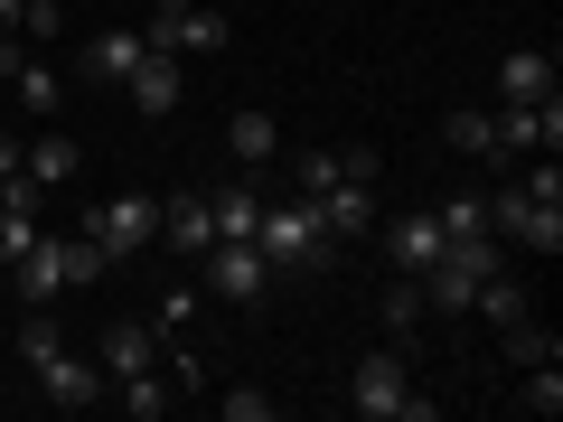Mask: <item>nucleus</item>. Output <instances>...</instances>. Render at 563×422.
<instances>
[{
    "mask_svg": "<svg viewBox=\"0 0 563 422\" xmlns=\"http://www.w3.org/2000/svg\"><path fill=\"white\" fill-rule=\"evenodd\" d=\"M254 254L273 263V273H320V263H329L320 207H310V198H291V207H263V225H254Z\"/></svg>",
    "mask_w": 563,
    "mask_h": 422,
    "instance_id": "1",
    "label": "nucleus"
},
{
    "mask_svg": "<svg viewBox=\"0 0 563 422\" xmlns=\"http://www.w3.org/2000/svg\"><path fill=\"white\" fill-rule=\"evenodd\" d=\"M347 413H366V422H432L442 403L413 395V385H404V366L376 347V357H357V376H347Z\"/></svg>",
    "mask_w": 563,
    "mask_h": 422,
    "instance_id": "2",
    "label": "nucleus"
},
{
    "mask_svg": "<svg viewBox=\"0 0 563 422\" xmlns=\"http://www.w3.org/2000/svg\"><path fill=\"white\" fill-rule=\"evenodd\" d=\"M376 151H347V179L329 188L320 198V235H366V225H376Z\"/></svg>",
    "mask_w": 563,
    "mask_h": 422,
    "instance_id": "3",
    "label": "nucleus"
},
{
    "mask_svg": "<svg viewBox=\"0 0 563 422\" xmlns=\"http://www.w3.org/2000/svg\"><path fill=\"white\" fill-rule=\"evenodd\" d=\"M85 235L103 244V254H132V244H161V198L151 188H122L113 207H95V225Z\"/></svg>",
    "mask_w": 563,
    "mask_h": 422,
    "instance_id": "4",
    "label": "nucleus"
},
{
    "mask_svg": "<svg viewBox=\"0 0 563 422\" xmlns=\"http://www.w3.org/2000/svg\"><path fill=\"white\" fill-rule=\"evenodd\" d=\"M198 263H207V291H217V301H263V291H273V263H263L254 244H235V235H217Z\"/></svg>",
    "mask_w": 563,
    "mask_h": 422,
    "instance_id": "5",
    "label": "nucleus"
},
{
    "mask_svg": "<svg viewBox=\"0 0 563 422\" xmlns=\"http://www.w3.org/2000/svg\"><path fill=\"white\" fill-rule=\"evenodd\" d=\"M488 235H517V244H536V254H554V244H563V207L507 188V198H488Z\"/></svg>",
    "mask_w": 563,
    "mask_h": 422,
    "instance_id": "6",
    "label": "nucleus"
},
{
    "mask_svg": "<svg viewBox=\"0 0 563 422\" xmlns=\"http://www.w3.org/2000/svg\"><path fill=\"white\" fill-rule=\"evenodd\" d=\"M563 141V103H498V160H526V151H554Z\"/></svg>",
    "mask_w": 563,
    "mask_h": 422,
    "instance_id": "7",
    "label": "nucleus"
},
{
    "mask_svg": "<svg viewBox=\"0 0 563 422\" xmlns=\"http://www.w3.org/2000/svg\"><path fill=\"white\" fill-rule=\"evenodd\" d=\"M141 38L169 47V57H179V47H188V57H217V47H225V20L207 10V0H188V10H161V20L141 29Z\"/></svg>",
    "mask_w": 563,
    "mask_h": 422,
    "instance_id": "8",
    "label": "nucleus"
},
{
    "mask_svg": "<svg viewBox=\"0 0 563 422\" xmlns=\"http://www.w3.org/2000/svg\"><path fill=\"white\" fill-rule=\"evenodd\" d=\"M122 95H132V113L169 122V113H179V57H169V47H151V57H141L132 76H122Z\"/></svg>",
    "mask_w": 563,
    "mask_h": 422,
    "instance_id": "9",
    "label": "nucleus"
},
{
    "mask_svg": "<svg viewBox=\"0 0 563 422\" xmlns=\"http://www.w3.org/2000/svg\"><path fill=\"white\" fill-rule=\"evenodd\" d=\"M29 376H38V395H47V403H66V413L103 395V366H95V357H76V347H57V357L29 366Z\"/></svg>",
    "mask_w": 563,
    "mask_h": 422,
    "instance_id": "10",
    "label": "nucleus"
},
{
    "mask_svg": "<svg viewBox=\"0 0 563 422\" xmlns=\"http://www.w3.org/2000/svg\"><path fill=\"white\" fill-rule=\"evenodd\" d=\"M554 95V57L544 47H507L498 57V103H544Z\"/></svg>",
    "mask_w": 563,
    "mask_h": 422,
    "instance_id": "11",
    "label": "nucleus"
},
{
    "mask_svg": "<svg viewBox=\"0 0 563 422\" xmlns=\"http://www.w3.org/2000/svg\"><path fill=\"white\" fill-rule=\"evenodd\" d=\"M141 57H151V38H141V29H103V38L85 47V76H95V85H122Z\"/></svg>",
    "mask_w": 563,
    "mask_h": 422,
    "instance_id": "12",
    "label": "nucleus"
},
{
    "mask_svg": "<svg viewBox=\"0 0 563 422\" xmlns=\"http://www.w3.org/2000/svg\"><path fill=\"white\" fill-rule=\"evenodd\" d=\"M395 273H422V263L442 254V216H432V207H413V216H395Z\"/></svg>",
    "mask_w": 563,
    "mask_h": 422,
    "instance_id": "13",
    "label": "nucleus"
},
{
    "mask_svg": "<svg viewBox=\"0 0 563 422\" xmlns=\"http://www.w3.org/2000/svg\"><path fill=\"white\" fill-rule=\"evenodd\" d=\"M161 235H169V254H207V244H217L207 198H169V207H161Z\"/></svg>",
    "mask_w": 563,
    "mask_h": 422,
    "instance_id": "14",
    "label": "nucleus"
},
{
    "mask_svg": "<svg viewBox=\"0 0 563 422\" xmlns=\"http://www.w3.org/2000/svg\"><path fill=\"white\" fill-rule=\"evenodd\" d=\"M151 357H161V329L151 320H122L113 338H103V376H141Z\"/></svg>",
    "mask_w": 563,
    "mask_h": 422,
    "instance_id": "15",
    "label": "nucleus"
},
{
    "mask_svg": "<svg viewBox=\"0 0 563 422\" xmlns=\"http://www.w3.org/2000/svg\"><path fill=\"white\" fill-rule=\"evenodd\" d=\"M225 151H235L244 169H263V160L282 151V122H273V113H235V122H225Z\"/></svg>",
    "mask_w": 563,
    "mask_h": 422,
    "instance_id": "16",
    "label": "nucleus"
},
{
    "mask_svg": "<svg viewBox=\"0 0 563 422\" xmlns=\"http://www.w3.org/2000/svg\"><path fill=\"white\" fill-rule=\"evenodd\" d=\"M113 403H122L132 422H161V413H169V376H161V366H141V376H113Z\"/></svg>",
    "mask_w": 563,
    "mask_h": 422,
    "instance_id": "17",
    "label": "nucleus"
},
{
    "mask_svg": "<svg viewBox=\"0 0 563 422\" xmlns=\"http://www.w3.org/2000/svg\"><path fill=\"white\" fill-rule=\"evenodd\" d=\"M207 216H217V235L254 244V225H263V198H254V188H217V198H207Z\"/></svg>",
    "mask_w": 563,
    "mask_h": 422,
    "instance_id": "18",
    "label": "nucleus"
},
{
    "mask_svg": "<svg viewBox=\"0 0 563 422\" xmlns=\"http://www.w3.org/2000/svg\"><path fill=\"white\" fill-rule=\"evenodd\" d=\"M432 216H442V244H470V235H488V198H470V188H451V198L432 207Z\"/></svg>",
    "mask_w": 563,
    "mask_h": 422,
    "instance_id": "19",
    "label": "nucleus"
},
{
    "mask_svg": "<svg viewBox=\"0 0 563 422\" xmlns=\"http://www.w3.org/2000/svg\"><path fill=\"white\" fill-rule=\"evenodd\" d=\"M442 132H451V151H461V160H498V113H451Z\"/></svg>",
    "mask_w": 563,
    "mask_h": 422,
    "instance_id": "20",
    "label": "nucleus"
},
{
    "mask_svg": "<svg viewBox=\"0 0 563 422\" xmlns=\"http://www.w3.org/2000/svg\"><path fill=\"white\" fill-rule=\"evenodd\" d=\"M470 310H479L488 329H507V320H517V310H526V291H517V281H507V273H479V291H470Z\"/></svg>",
    "mask_w": 563,
    "mask_h": 422,
    "instance_id": "21",
    "label": "nucleus"
},
{
    "mask_svg": "<svg viewBox=\"0 0 563 422\" xmlns=\"http://www.w3.org/2000/svg\"><path fill=\"white\" fill-rule=\"evenodd\" d=\"M291 179H301V198H310V207H320V198H329V188H339V179H347V151H301V160H291Z\"/></svg>",
    "mask_w": 563,
    "mask_h": 422,
    "instance_id": "22",
    "label": "nucleus"
},
{
    "mask_svg": "<svg viewBox=\"0 0 563 422\" xmlns=\"http://www.w3.org/2000/svg\"><path fill=\"white\" fill-rule=\"evenodd\" d=\"M20 169H29V179H38V188H57V179H76V141H66V132H47V141H38V151H29Z\"/></svg>",
    "mask_w": 563,
    "mask_h": 422,
    "instance_id": "23",
    "label": "nucleus"
},
{
    "mask_svg": "<svg viewBox=\"0 0 563 422\" xmlns=\"http://www.w3.org/2000/svg\"><path fill=\"white\" fill-rule=\"evenodd\" d=\"M10 85H20V103H29V113H57V66H38V57H20V66H10Z\"/></svg>",
    "mask_w": 563,
    "mask_h": 422,
    "instance_id": "24",
    "label": "nucleus"
},
{
    "mask_svg": "<svg viewBox=\"0 0 563 422\" xmlns=\"http://www.w3.org/2000/svg\"><path fill=\"white\" fill-rule=\"evenodd\" d=\"M498 338H507V357H517V366H544V357H563V347H554V329H536L526 310H517V320L498 329Z\"/></svg>",
    "mask_w": 563,
    "mask_h": 422,
    "instance_id": "25",
    "label": "nucleus"
},
{
    "mask_svg": "<svg viewBox=\"0 0 563 422\" xmlns=\"http://www.w3.org/2000/svg\"><path fill=\"white\" fill-rule=\"evenodd\" d=\"M413 320H422V273H395V281H385V329L404 338Z\"/></svg>",
    "mask_w": 563,
    "mask_h": 422,
    "instance_id": "26",
    "label": "nucleus"
},
{
    "mask_svg": "<svg viewBox=\"0 0 563 422\" xmlns=\"http://www.w3.org/2000/svg\"><path fill=\"white\" fill-rule=\"evenodd\" d=\"M526 413H563V357H544V366H526Z\"/></svg>",
    "mask_w": 563,
    "mask_h": 422,
    "instance_id": "27",
    "label": "nucleus"
},
{
    "mask_svg": "<svg viewBox=\"0 0 563 422\" xmlns=\"http://www.w3.org/2000/svg\"><path fill=\"white\" fill-rule=\"evenodd\" d=\"M57 347H66V329L47 320V310H29V320H20V357H29V366H47Z\"/></svg>",
    "mask_w": 563,
    "mask_h": 422,
    "instance_id": "28",
    "label": "nucleus"
},
{
    "mask_svg": "<svg viewBox=\"0 0 563 422\" xmlns=\"http://www.w3.org/2000/svg\"><path fill=\"white\" fill-rule=\"evenodd\" d=\"M38 244V207H0V263H20Z\"/></svg>",
    "mask_w": 563,
    "mask_h": 422,
    "instance_id": "29",
    "label": "nucleus"
},
{
    "mask_svg": "<svg viewBox=\"0 0 563 422\" xmlns=\"http://www.w3.org/2000/svg\"><path fill=\"white\" fill-rule=\"evenodd\" d=\"M217 413H225V422H273L282 403H273V395H254V385H235V395H217Z\"/></svg>",
    "mask_w": 563,
    "mask_h": 422,
    "instance_id": "30",
    "label": "nucleus"
},
{
    "mask_svg": "<svg viewBox=\"0 0 563 422\" xmlns=\"http://www.w3.org/2000/svg\"><path fill=\"white\" fill-rule=\"evenodd\" d=\"M179 320H198V291H169V301H161V320H151V329H161V338H169V329H179Z\"/></svg>",
    "mask_w": 563,
    "mask_h": 422,
    "instance_id": "31",
    "label": "nucleus"
},
{
    "mask_svg": "<svg viewBox=\"0 0 563 422\" xmlns=\"http://www.w3.org/2000/svg\"><path fill=\"white\" fill-rule=\"evenodd\" d=\"M0 179H20V141L0 132Z\"/></svg>",
    "mask_w": 563,
    "mask_h": 422,
    "instance_id": "32",
    "label": "nucleus"
},
{
    "mask_svg": "<svg viewBox=\"0 0 563 422\" xmlns=\"http://www.w3.org/2000/svg\"><path fill=\"white\" fill-rule=\"evenodd\" d=\"M29 20V10H20V0H0V38H10V29H20Z\"/></svg>",
    "mask_w": 563,
    "mask_h": 422,
    "instance_id": "33",
    "label": "nucleus"
},
{
    "mask_svg": "<svg viewBox=\"0 0 563 422\" xmlns=\"http://www.w3.org/2000/svg\"><path fill=\"white\" fill-rule=\"evenodd\" d=\"M20 10H66V0H20Z\"/></svg>",
    "mask_w": 563,
    "mask_h": 422,
    "instance_id": "34",
    "label": "nucleus"
}]
</instances>
